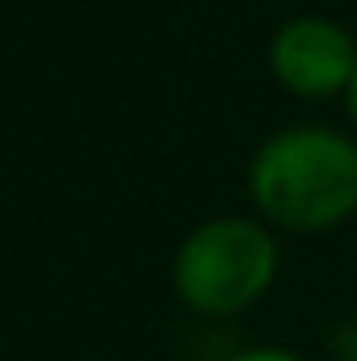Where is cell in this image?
Instances as JSON below:
<instances>
[{
    "label": "cell",
    "instance_id": "obj_1",
    "mask_svg": "<svg viewBox=\"0 0 357 361\" xmlns=\"http://www.w3.org/2000/svg\"><path fill=\"white\" fill-rule=\"evenodd\" d=\"M252 197L289 229H330L357 206V147L325 128L279 133L252 160Z\"/></svg>",
    "mask_w": 357,
    "mask_h": 361
},
{
    "label": "cell",
    "instance_id": "obj_2",
    "mask_svg": "<svg viewBox=\"0 0 357 361\" xmlns=\"http://www.w3.org/2000/svg\"><path fill=\"white\" fill-rule=\"evenodd\" d=\"M275 274V243L252 220H215L197 229L178 252V293L206 316L243 311L266 293Z\"/></svg>",
    "mask_w": 357,
    "mask_h": 361
},
{
    "label": "cell",
    "instance_id": "obj_3",
    "mask_svg": "<svg viewBox=\"0 0 357 361\" xmlns=\"http://www.w3.org/2000/svg\"><path fill=\"white\" fill-rule=\"evenodd\" d=\"M270 64L275 78L298 97H330V92L349 87L357 73V51L353 37L344 27L325 23V18H298L270 46Z\"/></svg>",
    "mask_w": 357,
    "mask_h": 361
},
{
    "label": "cell",
    "instance_id": "obj_4",
    "mask_svg": "<svg viewBox=\"0 0 357 361\" xmlns=\"http://www.w3.org/2000/svg\"><path fill=\"white\" fill-rule=\"evenodd\" d=\"M234 361H298V357H289V353H243Z\"/></svg>",
    "mask_w": 357,
    "mask_h": 361
},
{
    "label": "cell",
    "instance_id": "obj_5",
    "mask_svg": "<svg viewBox=\"0 0 357 361\" xmlns=\"http://www.w3.org/2000/svg\"><path fill=\"white\" fill-rule=\"evenodd\" d=\"M349 110H353V119H357V73H353V82H349Z\"/></svg>",
    "mask_w": 357,
    "mask_h": 361
}]
</instances>
